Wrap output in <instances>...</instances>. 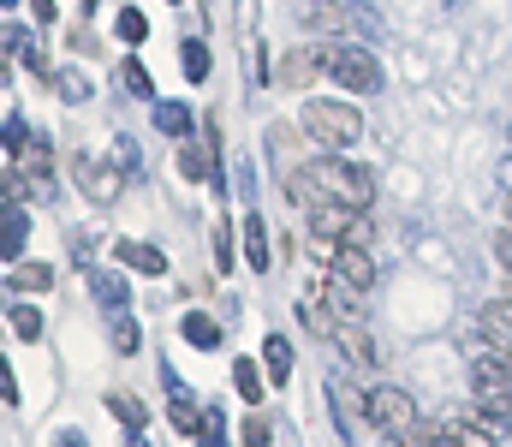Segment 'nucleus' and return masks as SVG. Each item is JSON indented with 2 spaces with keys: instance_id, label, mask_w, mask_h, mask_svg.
<instances>
[{
  "instance_id": "obj_1",
  "label": "nucleus",
  "mask_w": 512,
  "mask_h": 447,
  "mask_svg": "<svg viewBox=\"0 0 512 447\" xmlns=\"http://www.w3.org/2000/svg\"><path fill=\"white\" fill-rule=\"evenodd\" d=\"M286 197L298 203H346V209H370L376 203V173L340 155H316L310 167L286 173Z\"/></svg>"
},
{
  "instance_id": "obj_2",
  "label": "nucleus",
  "mask_w": 512,
  "mask_h": 447,
  "mask_svg": "<svg viewBox=\"0 0 512 447\" xmlns=\"http://www.w3.org/2000/svg\"><path fill=\"white\" fill-rule=\"evenodd\" d=\"M298 126H304L310 144H322V155H340L346 144L364 138V114L352 102H334V96H310L304 114H298Z\"/></svg>"
},
{
  "instance_id": "obj_3",
  "label": "nucleus",
  "mask_w": 512,
  "mask_h": 447,
  "mask_svg": "<svg viewBox=\"0 0 512 447\" xmlns=\"http://www.w3.org/2000/svg\"><path fill=\"white\" fill-rule=\"evenodd\" d=\"M364 424L382 430V442H411V436L423 430L417 400H411L405 388H393V382H376V388L364 394Z\"/></svg>"
},
{
  "instance_id": "obj_4",
  "label": "nucleus",
  "mask_w": 512,
  "mask_h": 447,
  "mask_svg": "<svg viewBox=\"0 0 512 447\" xmlns=\"http://www.w3.org/2000/svg\"><path fill=\"white\" fill-rule=\"evenodd\" d=\"M322 72L346 90V96H376L382 90V60L358 42H328L322 48Z\"/></svg>"
},
{
  "instance_id": "obj_5",
  "label": "nucleus",
  "mask_w": 512,
  "mask_h": 447,
  "mask_svg": "<svg viewBox=\"0 0 512 447\" xmlns=\"http://www.w3.org/2000/svg\"><path fill=\"white\" fill-rule=\"evenodd\" d=\"M72 179H78V191H84L90 203H114V197H120V167L102 161V155H90V149L72 161Z\"/></svg>"
},
{
  "instance_id": "obj_6",
  "label": "nucleus",
  "mask_w": 512,
  "mask_h": 447,
  "mask_svg": "<svg viewBox=\"0 0 512 447\" xmlns=\"http://www.w3.org/2000/svg\"><path fill=\"white\" fill-rule=\"evenodd\" d=\"M328 275L334 281H346V287H358V293H370L376 287V257H370V245H334L328 251Z\"/></svg>"
},
{
  "instance_id": "obj_7",
  "label": "nucleus",
  "mask_w": 512,
  "mask_h": 447,
  "mask_svg": "<svg viewBox=\"0 0 512 447\" xmlns=\"http://www.w3.org/2000/svg\"><path fill=\"white\" fill-rule=\"evenodd\" d=\"M501 436H507V418L483 412V418H453L441 430V447H501Z\"/></svg>"
},
{
  "instance_id": "obj_8",
  "label": "nucleus",
  "mask_w": 512,
  "mask_h": 447,
  "mask_svg": "<svg viewBox=\"0 0 512 447\" xmlns=\"http://www.w3.org/2000/svg\"><path fill=\"white\" fill-rule=\"evenodd\" d=\"M358 215H364V209H346V203H310V239H316V251H334V245L352 233Z\"/></svg>"
},
{
  "instance_id": "obj_9",
  "label": "nucleus",
  "mask_w": 512,
  "mask_h": 447,
  "mask_svg": "<svg viewBox=\"0 0 512 447\" xmlns=\"http://www.w3.org/2000/svg\"><path fill=\"white\" fill-rule=\"evenodd\" d=\"M477 334H483L489 352H507L512 358V298H489V304L477 310Z\"/></svg>"
},
{
  "instance_id": "obj_10",
  "label": "nucleus",
  "mask_w": 512,
  "mask_h": 447,
  "mask_svg": "<svg viewBox=\"0 0 512 447\" xmlns=\"http://www.w3.org/2000/svg\"><path fill=\"white\" fill-rule=\"evenodd\" d=\"M316 72H322V48H286L280 66H274V78H280L286 90H310Z\"/></svg>"
},
{
  "instance_id": "obj_11",
  "label": "nucleus",
  "mask_w": 512,
  "mask_h": 447,
  "mask_svg": "<svg viewBox=\"0 0 512 447\" xmlns=\"http://www.w3.org/2000/svg\"><path fill=\"white\" fill-rule=\"evenodd\" d=\"M328 340H340V352L358 364V370H376V340H370V328L364 322H334V334Z\"/></svg>"
},
{
  "instance_id": "obj_12",
  "label": "nucleus",
  "mask_w": 512,
  "mask_h": 447,
  "mask_svg": "<svg viewBox=\"0 0 512 447\" xmlns=\"http://www.w3.org/2000/svg\"><path fill=\"white\" fill-rule=\"evenodd\" d=\"M24 239H30V215L18 203H0V257L18 263L24 257Z\"/></svg>"
},
{
  "instance_id": "obj_13",
  "label": "nucleus",
  "mask_w": 512,
  "mask_h": 447,
  "mask_svg": "<svg viewBox=\"0 0 512 447\" xmlns=\"http://www.w3.org/2000/svg\"><path fill=\"white\" fill-rule=\"evenodd\" d=\"M233 394H239L245 406H262L268 382H262V364H256V358H233Z\"/></svg>"
},
{
  "instance_id": "obj_14",
  "label": "nucleus",
  "mask_w": 512,
  "mask_h": 447,
  "mask_svg": "<svg viewBox=\"0 0 512 447\" xmlns=\"http://www.w3.org/2000/svg\"><path fill=\"white\" fill-rule=\"evenodd\" d=\"M179 334H185V346H197V352H215V346H221V322L203 316V310H191V316L179 322Z\"/></svg>"
},
{
  "instance_id": "obj_15",
  "label": "nucleus",
  "mask_w": 512,
  "mask_h": 447,
  "mask_svg": "<svg viewBox=\"0 0 512 447\" xmlns=\"http://www.w3.org/2000/svg\"><path fill=\"white\" fill-rule=\"evenodd\" d=\"M262 370H268L274 388L292 382V340H286V334H268V346H262Z\"/></svg>"
},
{
  "instance_id": "obj_16",
  "label": "nucleus",
  "mask_w": 512,
  "mask_h": 447,
  "mask_svg": "<svg viewBox=\"0 0 512 447\" xmlns=\"http://www.w3.org/2000/svg\"><path fill=\"white\" fill-rule=\"evenodd\" d=\"M114 257H120V263H131V269H143V275H161V269H167L161 245H137V239H120V245H114Z\"/></svg>"
},
{
  "instance_id": "obj_17",
  "label": "nucleus",
  "mask_w": 512,
  "mask_h": 447,
  "mask_svg": "<svg viewBox=\"0 0 512 447\" xmlns=\"http://www.w3.org/2000/svg\"><path fill=\"white\" fill-rule=\"evenodd\" d=\"M167 418H173V430H185V436H203L197 424H209V412L185 394V388H173V406H167Z\"/></svg>"
},
{
  "instance_id": "obj_18",
  "label": "nucleus",
  "mask_w": 512,
  "mask_h": 447,
  "mask_svg": "<svg viewBox=\"0 0 512 447\" xmlns=\"http://www.w3.org/2000/svg\"><path fill=\"white\" fill-rule=\"evenodd\" d=\"M108 412L126 424V436H143V430H149V406H143L137 394H108Z\"/></svg>"
},
{
  "instance_id": "obj_19",
  "label": "nucleus",
  "mask_w": 512,
  "mask_h": 447,
  "mask_svg": "<svg viewBox=\"0 0 512 447\" xmlns=\"http://www.w3.org/2000/svg\"><path fill=\"white\" fill-rule=\"evenodd\" d=\"M179 66H185V78H191V84H203V78L215 72V60H209V42L185 36V42H179Z\"/></svg>"
},
{
  "instance_id": "obj_20",
  "label": "nucleus",
  "mask_w": 512,
  "mask_h": 447,
  "mask_svg": "<svg viewBox=\"0 0 512 447\" xmlns=\"http://www.w3.org/2000/svg\"><path fill=\"white\" fill-rule=\"evenodd\" d=\"M155 132L161 138H191V108L185 102H155Z\"/></svg>"
},
{
  "instance_id": "obj_21",
  "label": "nucleus",
  "mask_w": 512,
  "mask_h": 447,
  "mask_svg": "<svg viewBox=\"0 0 512 447\" xmlns=\"http://www.w3.org/2000/svg\"><path fill=\"white\" fill-rule=\"evenodd\" d=\"M12 287L18 293H48L54 287V263H18L12 269Z\"/></svg>"
},
{
  "instance_id": "obj_22",
  "label": "nucleus",
  "mask_w": 512,
  "mask_h": 447,
  "mask_svg": "<svg viewBox=\"0 0 512 447\" xmlns=\"http://www.w3.org/2000/svg\"><path fill=\"white\" fill-rule=\"evenodd\" d=\"M108 340H114V352H120V358H131V352L143 346V328L131 322L126 310H114V322H108Z\"/></svg>"
},
{
  "instance_id": "obj_23",
  "label": "nucleus",
  "mask_w": 512,
  "mask_h": 447,
  "mask_svg": "<svg viewBox=\"0 0 512 447\" xmlns=\"http://www.w3.org/2000/svg\"><path fill=\"white\" fill-rule=\"evenodd\" d=\"M90 287H96V304H102V310H126V304H131L126 275H96Z\"/></svg>"
},
{
  "instance_id": "obj_24",
  "label": "nucleus",
  "mask_w": 512,
  "mask_h": 447,
  "mask_svg": "<svg viewBox=\"0 0 512 447\" xmlns=\"http://www.w3.org/2000/svg\"><path fill=\"white\" fill-rule=\"evenodd\" d=\"M245 257H251L256 275L268 269V227H262V215H245Z\"/></svg>"
},
{
  "instance_id": "obj_25",
  "label": "nucleus",
  "mask_w": 512,
  "mask_h": 447,
  "mask_svg": "<svg viewBox=\"0 0 512 447\" xmlns=\"http://www.w3.org/2000/svg\"><path fill=\"white\" fill-rule=\"evenodd\" d=\"M54 90H60V96H66V102H72V108H78V102H90V96H96V90H90V78H84V72H78V66H60V72H54Z\"/></svg>"
},
{
  "instance_id": "obj_26",
  "label": "nucleus",
  "mask_w": 512,
  "mask_h": 447,
  "mask_svg": "<svg viewBox=\"0 0 512 447\" xmlns=\"http://www.w3.org/2000/svg\"><path fill=\"white\" fill-rule=\"evenodd\" d=\"M6 322L18 328V340H42V310H36V304H12Z\"/></svg>"
},
{
  "instance_id": "obj_27",
  "label": "nucleus",
  "mask_w": 512,
  "mask_h": 447,
  "mask_svg": "<svg viewBox=\"0 0 512 447\" xmlns=\"http://www.w3.org/2000/svg\"><path fill=\"white\" fill-rule=\"evenodd\" d=\"M120 84H126L131 96H143V102L155 96V78H149V66H143V60H126V66H120Z\"/></svg>"
},
{
  "instance_id": "obj_28",
  "label": "nucleus",
  "mask_w": 512,
  "mask_h": 447,
  "mask_svg": "<svg viewBox=\"0 0 512 447\" xmlns=\"http://www.w3.org/2000/svg\"><path fill=\"white\" fill-rule=\"evenodd\" d=\"M114 36H120V42H131V48H137V42H143V36H149V18H143V12H137V6H126V12H120V18H114Z\"/></svg>"
},
{
  "instance_id": "obj_29",
  "label": "nucleus",
  "mask_w": 512,
  "mask_h": 447,
  "mask_svg": "<svg viewBox=\"0 0 512 447\" xmlns=\"http://www.w3.org/2000/svg\"><path fill=\"white\" fill-rule=\"evenodd\" d=\"M24 144H30V126H24V114H6V126H0V149H6V161H12Z\"/></svg>"
},
{
  "instance_id": "obj_30",
  "label": "nucleus",
  "mask_w": 512,
  "mask_h": 447,
  "mask_svg": "<svg viewBox=\"0 0 512 447\" xmlns=\"http://www.w3.org/2000/svg\"><path fill=\"white\" fill-rule=\"evenodd\" d=\"M179 173H185V179H209V144H185L179 149Z\"/></svg>"
},
{
  "instance_id": "obj_31",
  "label": "nucleus",
  "mask_w": 512,
  "mask_h": 447,
  "mask_svg": "<svg viewBox=\"0 0 512 447\" xmlns=\"http://www.w3.org/2000/svg\"><path fill=\"white\" fill-rule=\"evenodd\" d=\"M209 239H215V269L227 275V269L239 263V257H233V227H227V221H215V233H209Z\"/></svg>"
},
{
  "instance_id": "obj_32",
  "label": "nucleus",
  "mask_w": 512,
  "mask_h": 447,
  "mask_svg": "<svg viewBox=\"0 0 512 447\" xmlns=\"http://www.w3.org/2000/svg\"><path fill=\"white\" fill-rule=\"evenodd\" d=\"M12 60H18V30H12V24H0V78L12 72Z\"/></svg>"
},
{
  "instance_id": "obj_33",
  "label": "nucleus",
  "mask_w": 512,
  "mask_h": 447,
  "mask_svg": "<svg viewBox=\"0 0 512 447\" xmlns=\"http://www.w3.org/2000/svg\"><path fill=\"white\" fill-rule=\"evenodd\" d=\"M245 447H274V424L268 418H251L245 424Z\"/></svg>"
},
{
  "instance_id": "obj_34",
  "label": "nucleus",
  "mask_w": 512,
  "mask_h": 447,
  "mask_svg": "<svg viewBox=\"0 0 512 447\" xmlns=\"http://www.w3.org/2000/svg\"><path fill=\"white\" fill-rule=\"evenodd\" d=\"M0 400H6V406H18V376H12V364H6V358H0Z\"/></svg>"
},
{
  "instance_id": "obj_35",
  "label": "nucleus",
  "mask_w": 512,
  "mask_h": 447,
  "mask_svg": "<svg viewBox=\"0 0 512 447\" xmlns=\"http://www.w3.org/2000/svg\"><path fill=\"white\" fill-rule=\"evenodd\" d=\"M495 257H501V269L512 275V221L501 227V233H495Z\"/></svg>"
},
{
  "instance_id": "obj_36",
  "label": "nucleus",
  "mask_w": 512,
  "mask_h": 447,
  "mask_svg": "<svg viewBox=\"0 0 512 447\" xmlns=\"http://www.w3.org/2000/svg\"><path fill=\"white\" fill-rule=\"evenodd\" d=\"M114 167H137V144L131 138H114Z\"/></svg>"
},
{
  "instance_id": "obj_37",
  "label": "nucleus",
  "mask_w": 512,
  "mask_h": 447,
  "mask_svg": "<svg viewBox=\"0 0 512 447\" xmlns=\"http://www.w3.org/2000/svg\"><path fill=\"white\" fill-rule=\"evenodd\" d=\"M30 12H36V24H54V0H30Z\"/></svg>"
},
{
  "instance_id": "obj_38",
  "label": "nucleus",
  "mask_w": 512,
  "mask_h": 447,
  "mask_svg": "<svg viewBox=\"0 0 512 447\" xmlns=\"http://www.w3.org/2000/svg\"><path fill=\"white\" fill-rule=\"evenodd\" d=\"M54 447H90V442H84L78 430H60V436H54Z\"/></svg>"
},
{
  "instance_id": "obj_39",
  "label": "nucleus",
  "mask_w": 512,
  "mask_h": 447,
  "mask_svg": "<svg viewBox=\"0 0 512 447\" xmlns=\"http://www.w3.org/2000/svg\"><path fill=\"white\" fill-rule=\"evenodd\" d=\"M197 447H227V436H221V430H203V442Z\"/></svg>"
},
{
  "instance_id": "obj_40",
  "label": "nucleus",
  "mask_w": 512,
  "mask_h": 447,
  "mask_svg": "<svg viewBox=\"0 0 512 447\" xmlns=\"http://www.w3.org/2000/svg\"><path fill=\"white\" fill-rule=\"evenodd\" d=\"M96 6H102V0H84V12H96Z\"/></svg>"
},
{
  "instance_id": "obj_41",
  "label": "nucleus",
  "mask_w": 512,
  "mask_h": 447,
  "mask_svg": "<svg viewBox=\"0 0 512 447\" xmlns=\"http://www.w3.org/2000/svg\"><path fill=\"white\" fill-rule=\"evenodd\" d=\"M382 447H411V442H382Z\"/></svg>"
},
{
  "instance_id": "obj_42",
  "label": "nucleus",
  "mask_w": 512,
  "mask_h": 447,
  "mask_svg": "<svg viewBox=\"0 0 512 447\" xmlns=\"http://www.w3.org/2000/svg\"><path fill=\"white\" fill-rule=\"evenodd\" d=\"M131 447H143V436H131Z\"/></svg>"
},
{
  "instance_id": "obj_43",
  "label": "nucleus",
  "mask_w": 512,
  "mask_h": 447,
  "mask_svg": "<svg viewBox=\"0 0 512 447\" xmlns=\"http://www.w3.org/2000/svg\"><path fill=\"white\" fill-rule=\"evenodd\" d=\"M507 221H512V197H507Z\"/></svg>"
},
{
  "instance_id": "obj_44",
  "label": "nucleus",
  "mask_w": 512,
  "mask_h": 447,
  "mask_svg": "<svg viewBox=\"0 0 512 447\" xmlns=\"http://www.w3.org/2000/svg\"><path fill=\"white\" fill-rule=\"evenodd\" d=\"M0 6H18V0H0Z\"/></svg>"
},
{
  "instance_id": "obj_45",
  "label": "nucleus",
  "mask_w": 512,
  "mask_h": 447,
  "mask_svg": "<svg viewBox=\"0 0 512 447\" xmlns=\"http://www.w3.org/2000/svg\"><path fill=\"white\" fill-rule=\"evenodd\" d=\"M173 6H185V0H173Z\"/></svg>"
}]
</instances>
